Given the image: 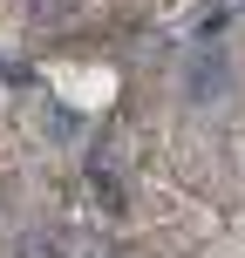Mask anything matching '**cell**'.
<instances>
[{
    "mask_svg": "<svg viewBox=\"0 0 245 258\" xmlns=\"http://www.w3.org/2000/svg\"><path fill=\"white\" fill-rule=\"evenodd\" d=\"M95 197H103V204H109V211H116V204H123V183H116V177H109V170H95Z\"/></svg>",
    "mask_w": 245,
    "mask_h": 258,
    "instance_id": "obj_1",
    "label": "cell"
},
{
    "mask_svg": "<svg viewBox=\"0 0 245 258\" xmlns=\"http://www.w3.org/2000/svg\"><path fill=\"white\" fill-rule=\"evenodd\" d=\"M34 7V21H68V0H27Z\"/></svg>",
    "mask_w": 245,
    "mask_h": 258,
    "instance_id": "obj_2",
    "label": "cell"
}]
</instances>
